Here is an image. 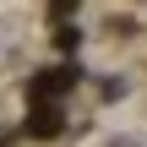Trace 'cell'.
<instances>
[{
  "instance_id": "6da1fadb",
  "label": "cell",
  "mask_w": 147,
  "mask_h": 147,
  "mask_svg": "<svg viewBox=\"0 0 147 147\" xmlns=\"http://www.w3.org/2000/svg\"><path fill=\"white\" fill-rule=\"evenodd\" d=\"M76 65H55V71H38L33 76V98H60V93H71L76 87Z\"/></svg>"
},
{
  "instance_id": "7a4b0ae2",
  "label": "cell",
  "mask_w": 147,
  "mask_h": 147,
  "mask_svg": "<svg viewBox=\"0 0 147 147\" xmlns=\"http://www.w3.org/2000/svg\"><path fill=\"white\" fill-rule=\"evenodd\" d=\"M27 136H60V109H55L49 98L33 104V115H27Z\"/></svg>"
}]
</instances>
